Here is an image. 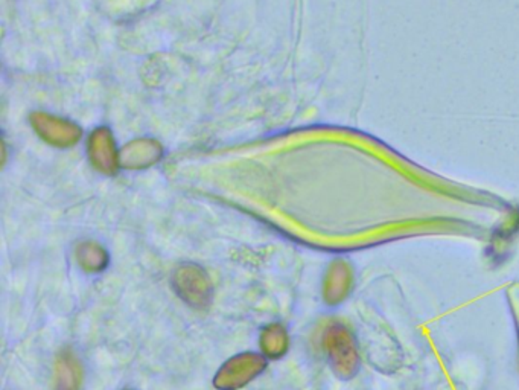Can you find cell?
Returning <instances> with one entry per match:
<instances>
[{
	"mask_svg": "<svg viewBox=\"0 0 519 390\" xmlns=\"http://www.w3.org/2000/svg\"><path fill=\"white\" fill-rule=\"evenodd\" d=\"M35 130H39L40 135L46 141L57 146H68L75 144L79 137V130L75 125H70L68 122L60 121L55 117L44 116V115H34Z\"/></svg>",
	"mask_w": 519,
	"mask_h": 390,
	"instance_id": "obj_4",
	"label": "cell"
},
{
	"mask_svg": "<svg viewBox=\"0 0 519 390\" xmlns=\"http://www.w3.org/2000/svg\"><path fill=\"white\" fill-rule=\"evenodd\" d=\"M264 351L267 352L270 357H281L283 352L287 351L288 339L283 328L279 325L268 327L261 337Z\"/></svg>",
	"mask_w": 519,
	"mask_h": 390,
	"instance_id": "obj_6",
	"label": "cell"
},
{
	"mask_svg": "<svg viewBox=\"0 0 519 390\" xmlns=\"http://www.w3.org/2000/svg\"><path fill=\"white\" fill-rule=\"evenodd\" d=\"M78 261L83 265L86 270L90 272H97L106 267L107 264V255L106 252L97 246V244L88 243L83 244L78 247Z\"/></svg>",
	"mask_w": 519,
	"mask_h": 390,
	"instance_id": "obj_7",
	"label": "cell"
},
{
	"mask_svg": "<svg viewBox=\"0 0 519 390\" xmlns=\"http://www.w3.org/2000/svg\"><path fill=\"white\" fill-rule=\"evenodd\" d=\"M172 283L180 298L190 303L192 307L203 308L209 305L212 285L209 276L204 274L203 268L197 265H183L175 272Z\"/></svg>",
	"mask_w": 519,
	"mask_h": 390,
	"instance_id": "obj_3",
	"label": "cell"
},
{
	"mask_svg": "<svg viewBox=\"0 0 519 390\" xmlns=\"http://www.w3.org/2000/svg\"><path fill=\"white\" fill-rule=\"evenodd\" d=\"M57 378L61 387H68V389L77 387L81 378V372L72 357L63 356L60 358L59 366H57Z\"/></svg>",
	"mask_w": 519,
	"mask_h": 390,
	"instance_id": "obj_8",
	"label": "cell"
},
{
	"mask_svg": "<svg viewBox=\"0 0 519 390\" xmlns=\"http://www.w3.org/2000/svg\"><path fill=\"white\" fill-rule=\"evenodd\" d=\"M88 152H90V159H92L93 165L97 166V170L102 171L106 174H113L116 171V150H115V144H113L112 136L107 130H97V132L93 133Z\"/></svg>",
	"mask_w": 519,
	"mask_h": 390,
	"instance_id": "obj_5",
	"label": "cell"
},
{
	"mask_svg": "<svg viewBox=\"0 0 519 390\" xmlns=\"http://www.w3.org/2000/svg\"><path fill=\"white\" fill-rule=\"evenodd\" d=\"M325 349L332 367L341 376H350L357 371L358 356L352 334L340 323H334L326 330Z\"/></svg>",
	"mask_w": 519,
	"mask_h": 390,
	"instance_id": "obj_1",
	"label": "cell"
},
{
	"mask_svg": "<svg viewBox=\"0 0 519 390\" xmlns=\"http://www.w3.org/2000/svg\"><path fill=\"white\" fill-rule=\"evenodd\" d=\"M265 358L257 354H239L228 360L215 376V385L221 390H236L256 378L265 369Z\"/></svg>",
	"mask_w": 519,
	"mask_h": 390,
	"instance_id": "obj_2",
	"label": "cell"
}]
</instances>
